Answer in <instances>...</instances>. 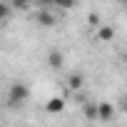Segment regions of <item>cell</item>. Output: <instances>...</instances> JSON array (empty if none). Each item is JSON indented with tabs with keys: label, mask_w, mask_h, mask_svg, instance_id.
I'll use <instances>...</instances> for the list:
<instances>
[{
	"label": "cell",
	"mask_w": 127,
	"mask_h": 127,
	"mask_svg": "<svg viewBox=\"0 0 127 127\" xmlns=\"http://www.w3.org/2000/svg\"><path fill=\"white\" fill-rule=\"evenodd\" d=\"M28 95H30V90H28L25 85L15 82V85L10 87V105H20V102H25V100H28Z\"/></svg>",
	"instance_id": "cell-1"
},
{
	"label": "cell",
	"mask_w": 127,
	"mask_h": 127,
	"mask_svg": "<svg viewBox=\"0 0 127 127\" xmlns=\"http://www.w3.org/2000/svg\"><path fill=\"white\" fill-rule=\"evenodd\" d=\"M30 3H32V0H15V5H18V8H28Z\"/></svg>",
	"instance_id": "cell-11"
},
{
	"label": "cell",
	"mask_w": 127,
	"mask_h": 127,
	"mask_svg": "<svg viewBox=\"0 0 127 127\" xmlns=\"http://www.w3.org/2000/svg\"><path fill=\"white\" fill-rule=\"evenodd\" d=\"M82 82H85V80H82V75H72V77H70V90H80V87H82Z\"/></svg>",
	"instance_id": "cell-8"
},
{
	"label": "cell",
	"mask_w": 127,
	"mask_h": 127,
	"mask_svg": "<svg viewBox=\"0 0 127 127\" xmlns=\"http://www.w3.org/2000/svg\"><path fill=\"white\" fill-rule=\"evenodd\" d=\"M85 117L87 120H100V107L97 105H85Z\"/></svg>",
	"instance_id": "cell-7"
},
{
	"label": "cell",
	"mask_w": 127,
	"mask_h": 127,
	"mask_svg": "<svg viewBox=\"0 0 127 127\" xmlns=\"http://www.w3.org/2000/svg\"><path fill=\"white\" fill-rule=\"evenodd\" d=\"M125 62H127V52H125Z\"/></svg>",
	"instance_id": "cell-14"
},
{
	"label": "cell",
	"mask_w": 127,
	"mask_h": 127,
	"mask_svg": "<svg viewBox=\"0 0 127 127\" xmlns=\"http://www.w3.org/2000/svg\"><path fill=\"white\" fill-rule=\"evenodd\" d=\"M47 112H52V115H57V112H62L65 110V100L62 97H52L50 102H47V107H45Z\"/></svg>",
	"instance_id": "cell-2"
},
{
	"label": "cell",
	"mask_w": 127,
	"mask_h": 127,
	"mask_svg": "<svg viewBox=\"0 0 127 127\" xmlns=\"http://www.w3.org/2000/svg\"><path fill=\"white\" fill-rule=\"evenodd\" d=\"M97 107H100V120H112L115 117V107L110 102H100Z\"/></svg>",
	"instance_id": "cell-3"
},
{
	"label": "cell",
	"mask_w": 127,
	"mask_h": 127,
	"mask_svg": "<svg viewBox=\"0 0 127 127\" xmlns=\"http://www.w3.org/2000/svg\"><path fill=\"white\" fill-rule=\"evenodd\" d=\"M97 37H100V40H112V37H115V30H112L110 25H102V28H97Z\"/></svg>",
	"instance_id": "cell-6"
},
{
	"label": "cell",
	"mask_w": 127,
	"mask_h": 127,
	"mask_svg": "<svg viewBox=\"0 0 127 127\" xmlns=\"http://www.w3.org/2000/svg\"><path fill=\"white\" fill-rule=\"evenodd\" d=\"M55 5H60V8H72L75 0H55Z\"/></svg>",
	"instance_id": "cell-9"
},
{
	"label": "cell",
	"mask_w": 127,
	"mask_h": 127,
	"mask_svg": "<svg viewBox=\"0 0 127 127\" xmlns=\"http://www.w3.org/2000/svg\"><path fill=\"white\" fill-rule=\"evenodd\" d=\"M47 62H50V67H62V52L60 50H50Z\"/></svg>",
	"instance_id": "cell-4"
},
{
	"label": "cell",
	"mask_w": 127,
	"mask_h": 127,
	"mask_svg": "<svg viewBox=\"0 0 127 127\" xmlns=\"http://www.w3.org/2000/svg\"><path fill=\"white\" fill-rule=\"evenodd\" d=\"M37 23L40 25H45V28H50V25H55V15H50V13H37Z\"/></svg>",
	"instance_id": "cell-5"
},
{
	"label": "cell",
	"mask_w": 127,
	"mask_h": 127,
	"mask_svg": "<svg viewBox=\"0 0 127 127\" xmlns=\"http://www.w3.org/2000/svg\"><path fill=\"white\" fill-rule=\"evenodd\" d=\"M120 3H127V0H120Z\"/></svg>",
	"instance_id": "cell-15"
},
{
	"label": "cell",
	"mask_w": 127,
	"mask_h": 127,
	"mask_svg": "<svg viewBox=\"0 0 127 127\" xmlns=\"http://www.w3.org/2000/svg\"><path fill=\"white\" fill-rule=\"evenodd\" d=\"M0 15H3V18H8V15H10V5H8V3L0 5Z\"/></svg>",
	"instance_id": "cell-10"
},
{
	"label": "cell",
	"mask_w": 127,
	"mask_h": 127,
	"mask_svg": "<svg viewBox=\"0 0 127 127\" xmlns=\"http://www.w3.org/2000/svg\"><path fill=\"white\" fill-rule=\"evenodd\" d=\"M87 20H90V23H92V25H97V23H100V18H97V15H95V13H92V15H90V18H87Z\"/></svg>",
	"instance_id": "cell-12"
},
{
	"label": "cell",
	"mask_w": 127,
	"mask_h": 127,
	"mask_svg": "<svg viewBox=\"0 0 127 127\" xmlns=\"http://www.w3.org/2000/svg\"><path fill=\"white\" fill-rule=\"evenodd\" d=\"M37 5H50V3H55V0H35Z\"/></svg>",
	"instance_id": "cell-13"
}]
</instances>
